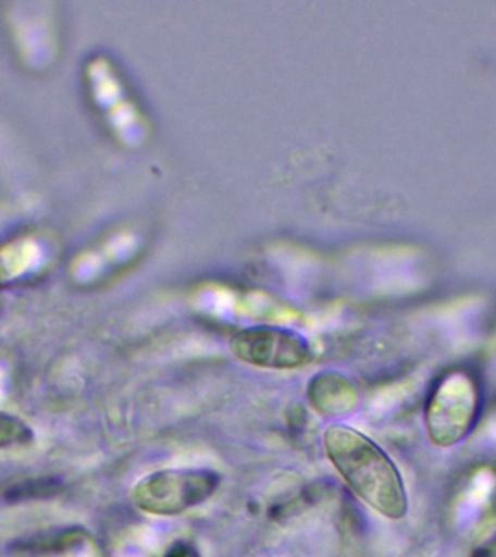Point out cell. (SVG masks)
<instances>
[{
  "mask_svg": "<svg viewBox=\"0 0 496 557\" xmlns=\"http://www.w3.org/2000/svg\"><path fill=\"white\" fill-rule=\"evenodd\" d=\"M221 474L207 468L156 470L135 483L131 500L139 511L174 517L207 503L218 491Z\"/></svg>",
  "mask_w": 496,
  "mask_h": 557,
  "instance_id": "obj_2",
  "label": "cell"
},
{
  "mask_svg": "<svg viewBox=\"0 0 496 557\" xmlns=\"http://www.w3.org/2000/svg\"><path fill=\"white\" fill-rule=\"evenodd\" d=\"M479 411L476 383L468 373L446 374L431 392L425 405V429L434 446L448 448L463 442Z\"/></svg>",
  "mask_w": 496,
  "mask_h": 557,
  "instance_id": "obj_3",
  "label": "cell"
},
{
  "mask_svg": "<svg viewBox=\"0 0 496 557\" xmlns=\"http://www.w3.org/2000/svg\"><path fill=\"white\" fill-rule=\"evenodd\" d=\"M308 403L320 416L338 418L347 416L359 404V392L352 382L335 370H324L309 381Z\"/></svg>",
  "mask_w": 496,
  "mask_h": 557,
  "instance_id": "obj_5",
  "label": "cell"
},
{
  "mask_svg": "<svg viewBox=\"0 0 496 557\" xmlns=\"http://www.w3.org/2000/svg\"><path fill=\"white\" fill-rule=\"evenodd\" d=\"M33 440V431L24 421L0 411V447L22 446Z\"/></svg>",
  "mask_w": 496,
  "mask_h": 557,
  "instance_id": "obj_6",
  "label": "cell"
},
{
  "mask_svg": "<svg viewBox=\"0 0 496 557\" xmlns=\"http://www.w3.org/2000/svg\"><path fill=\"white\" fill-rule=\"evenodd\" d=\"M164 557H202L200 553L196 550L195 546H191L187 542H176L172 544L165 552Z\"/></svg>",
  "mask_w": 496,
  "mask_h": 557,
  "instance_id": "obj_7",
  "label": "cell"
},
{
  "mask_svg": "<svg viewBox=\"0 0 496 557\" xmlns=\"http://www.w3.org/2000/svg\"><path fill=\"white\" fill-rule=\"evenodd\" d=\"M322 446L352 494L389 520L407 516L408 495L395 461L376 442L346 424L325 430Z\"/></svg>",
  "mask_w": 496,
  "mask_h": 557,
  "instance_id": "obj_1",
  "label": "cell"
},
{
  "mask_svg": "<svg viewBox=\"0 0 496 557\" xmlns=\"http://www.w3.org/2000/svg\"><path fill=\"white\" fill-rule=\"evenodd\" d=\"M235 359L269 370L302 368L311 359V346L296 331L277 326H251L239 331L230 342Z\"/></svg>",
  "mask_w": 496,
  "mask_h": 557,
  "instance_id": "obj_4",
  "label": "cell"
}]
</instances>
